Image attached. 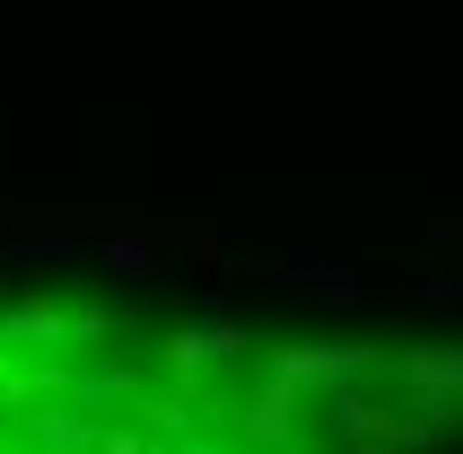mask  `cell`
<instances>
[{
  "mask_svg": "<svg viewBox=\"0 0 463 454\" xmlns=\"http://www.w3.org/2000/svg\"><path fill=\"white\" fill-rule=\"evenodd\" d=\"M359 420L298 350L149 306L0 288V454H350Z\"/></svg>",
  "mask_w": 463,
  "mask_h": 454,
  "instance_id": "6da1fadb",
  "label": "cell"
}]
</instances>
